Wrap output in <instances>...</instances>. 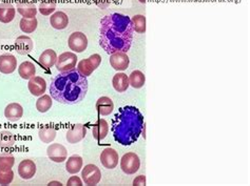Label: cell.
Listing matches in <instances>:
<instances>
[{"label":"cell","instance_id":"cell-15","mask_svg":"<svg viewBox=\"0 0 250 186\" xmlns=\"http://www.w3.org/2000/svg\"><path fill=\"white\" fill-rule=\"evenodd\" d=\"M87 135V129L84 128L83 124H75L73 128L67 131V141L71 144H76L81 142Z\"/></svg>","mask_w":250,"mask_h":186},{"label":"cell","instance_id":"cell-28","mask_svg":"<svg viewBox=\"0 0 250 186\" xmlns=\"http://www.w3.org/2000/svg\"><path fill=\"white\" fill-rule=\"evenodd\" d=\"M146 82V76L142 71H133L129 76V83L133 89H142Z\"/></svg>","mask_w":250,"mask_h":186},{"label":"cell","instance_id":"cell-32","mask_svg":"<svg viewBox=\"0 0 250 186\" xmlns=\"http://www.w3.org/2000/svg\"><path fill=\"white\" fill-rule=\"evenodd\" d=\"M133 30L137 33H145L146 32V17L144 15H135L131 18Z\"/></svg>","mask_w":250,"mask_h":186},{"label":"cell","instance_id":"cell-31","mask_svg":"<svg viewBox=\"0 0 250 186\" xmlns=\"http://www.w3.org/2000/svg\"><path fill=\"white\" fill-rule=\"evenodd\" d=\"M38 137L43 143H51L56 138V130L54 129H42L38 131Z\"/></svg>","mask_w":250,"mask_h":186},{"label":"cell","instance_id":"cell-25","mask_svg":"<svg viewBox=\"0 0 250 186\" xmlns=\"http://www.w3.org/2000/svg\"><path fill=\"white\" fill-rule=\"evenodd\" d=\"M17 11L23 18H34L37 14L36 5L31 2L17 3Z\"/></svg>","mask_w":250,"mask_h":186},{"label":"cell","instance_id":"cell-13","mask_svg":"<svg viewBox=\"0 0 250 186\" xmlns=\"http://www.w3.org/2000/svg\"><path fill=\"white\" fill-rule=\"evenodd\" d=\"M17 69V59L12 54H3L0 56V73L9 75Z\"/></svg>","mask_w":250,"mask_h":186},{"label":"cell","instance_id":"cell-33","mask_svg":"<svg viewBox=\"0 0 250 186\" xmlns=\"http://www.w3.org/2000/svg\"><path fill=\"white\" fill-rule=\"evenodd\" d=\"M14 179V171L12 168L0 167V185H9Z\"/></svg>","mask_w":250,"mask_h":186},{"label":"cell","instance_id":"cell-24","mask_svg":"<svg viewBox=\"0 0 250 186\" xmlns=\"http://www.w3.org/2000/svg\"><path fill=\"white\" fill-rule=\"evenodd\" d=\"M83 158L78 155H73L68 158L67 163H65V169L71 175H75L80 172L83 168Z\"/></svg>","mask_w":250,"mask_h":186},{"label":"cell","instance_id":"cell-21","mask_svg":"<svg viewBox=\"0 0 250 186\" xmlns=\"http://www.w3.org/2000/svg\"><path fill=\"white\" fill-rule=\"evenodd\" d=\"M50 23L52 28L55 30H63L68 26L69 24V17L65 13L59 11L55 12L53 15L50 17Z\"/></svg>","mask_w":250,"mask_h":186},{"label":"cell","instance_id":"cell-23","mask_svg":"<svg viewBox=\"0 0 250 186\" xmlns=\"http://www.w3.org/2000/svg\"><path fill=\"white\" fill-rule=\"evenodd\" d=\"M15 8L11 3H0V22L9 23L15 18Z\"/></svg>","mask_w":250,"mask_h":186},{"label":"cell","instance_id":"cell-37","mask_svg":"<svg viewBox=\"0 0 250 186\" xmlns=\"http://www.w3.org/2000/svg\"><path fill=\"white\" fill-rule=\"evenodd\" d=\"M133 185H146V176H139L134 179Z\"/></svg>","mask_w":250,"mask_h":186},{"label":"cell","instance_id":"cell-26","mask_svg":"<svg viewBox=\"0 0 250 186\" xmlns=\"http://www.w3.org/2000/svg\"><path fill=\"white\" fill-rule=\"evenodd\" d=\"M18 74L24 80H29L36 74V66L30 61L22 62L18 68Z\"/></svg>","mask_w":250,"mask_h":186},{"label":"cell","instance_id":"cell-29","mask_svg":"<svg viewBox=\"0 0 250 186\" xmlns=\"http://www.w3.org/2000/svg\"><path fill=\"white\" fill-rule=\"evenodd\" d=\"M38 21L36 17L34 18H22L21 22H19V26H21V30L25 33V34H31V33L34 32L37 29Z\"/></svg>","mask_w":250,"mask_h":186},{"label":"cell","instance_id":"cell-8","mask_svg":"<svg viewBox=\"0 0 250 186\" xmlns=\"http://www.w3.org/2000/svg\"><path fill=\"white\" fill-rule=\"evenodd\" d=\"M68 44L74 53H83L88 48V38L82 32H74L70 35Z\"/></svg>","mask_w":250,"mask_h":186},{"label":"cell","instance_id":"cell-18","mask_svg":"<svg viewBox=\"0 0 250 186\" xmlns=\"http://www.w3.org/2000/svg\"><path fill=\"white\" fill-rule=\"evenodd\" d=\"M108 132H109L108 122L104 120V119L100 118L93 124V128H92V135H93V138L97 141H102L107 137Z\"/></svg>","mask_w":250,"mask_h":186},{"label":"cell","instance_id":"cell-19","mask_svg":"<svg viewBox=\"0 0 250 186\" xmlns=\"http://www.w3.org/2000/svg\"><path fill=\"white\" fill-rule=\"evenodd\" d=\"M57 57L58 56L55 53V51L49 49V50H45L44 52H42V54L38 59V62L44 70H50L51 68H53V66L55 65V63L57 61Z\"/></svg>","mask_w":250,"mask_h":186},{"label":"cell","instance_id":"cell-5","mask_svg":"<svg viewBox=\"0 0 250 186\" xmlns=\"http://www.w3.org/2000/svg\"><path fill=\"white\" fill-rule=\"evenodd\" d=\"M102 63V57L98 54L91 55L89 58L83 59V60L80 61L77 64V71L84 77L91 76L98 66Z\"/></svg>","mask_w":250,"mask_h":186},{"label":"cell","instance_id":"cell-6","mask_svg":"<svg viewBox=\"0 0 250 186\" xmlns=\"http://www.w3.org/2000/svg\"><path fill=\"white\" fill-rule=\"evenodd\" d=\"M77 56L74 52H64L57 57L55 66L58 72H68L76 68Z\"/></svg>","mask_w":250,"mask_h":186},{"label":"cell","instance_id":"cell-9","mask_svg":"<svg viewBox=\"0 0 250 186\" xmlns=\"http://www.w3.org/2000/svg\"><path fill=\"white\" fill-rule=\"evenodd\" d=\"M47 155L53 162L62 163L63 161L67 160L68 150L62 144L53 143L48 146Z\"/></svg>","mask_w":250,"mask_h":186},{"label":"cell","instance_id":"cell-11","mask_svg":"<svg viewBox=\"0 0 250 186\" xmlns=\"http://www.w3.org/2000/svg\"><path fill=\"white\" fill-rule=\"evenodd\" d=\"M118 160H120V157H118V152L114 149L107 148L102 151L101 162L104 167L113 169L118 165Z\"/></svg>","mask_w":250,"mask_h":186},{"label":"cell","instance_id":"cell-14","mask_svg":"<svg viewBox=\"0 0 250 186\" xmlns=\"http://www.w3.org/2000/svg\"><path fill=\"white\" fill-rule=\"evenodd\" d=\"M36 174V164L30 159L22 160L18 165V175L21 176L23 180H30Z\"/></svg>","mask_w":250,"mask_h":186},{"label":"cell","instance_id":"cell-12","mask_svg":"<svg viewBox=\"0 0 250 186\" xmlns=\"http://www.w3.org/2000/svg\"><path fill=\"white\" fill-rule=\"evenodd\" d=\"M28 89L33 96L41 97L47 91V81L41 76H34L29 79Z\"/></svg>","mask_w":250,"mask_h":186},{"label":"cell","instance_id":"cell-4","mask_svg":"<svg viewBox=\"0 0 250 186\" xmlns=\"http://www.w3.org/2000/svg\"><path fill=\"white\" fill-rule=\"evenodd\" d=\"M141 160L135 152L129 151L121 159V168L127 175H133L140 169Z\"/></svg>","mask_w":250,"mask_h":186},{"label":"cell","instance_id":"cell-34","mask_svg":"<svg viewBox=\"0 0 250 186\" xmlns=\"http://www.w3.org/2000/svg\"><path fill=\"white\" fill-rule=\"evenodd\" d=\"M15 163V158L9 152L0 155V167L1 168H12Z\"/></svg>","mask_w":250,"mask_h":186},{"label":"cell","instance_id":"cell-10","mask_svg":"<svg viewBox=\"0 0 250 186\" xmlns=\"http://www.w3.org/2000/svg\"><path fill=\"white\" fill-rule=\"evenodd\" d=\"M110 65L117 72H123L128 69L130 64V59L125 52H116L110 55Z\"/></svg>","mask_w":250,"mask_h":186},{"label":"cell","instance_id":"cell-38","mask_svg":"<svg viewBox=\"0 0 250 186\" xmlns=\"http://www.w3.org/2000/svg\"><path fill=\"white\" fill-rule=\"evenodd\" d=\"M52 184H58V185H62L61 182H50L49 185H52Z\"/></svg>","mask_w":250,"mask_h":186},{"label":"cell","instance_id":"cell-3","mask_svg":"<svg viewBox=\"0 0 250 186\" xmlns=\"http://www.w3.org/2000/svg\"><path fill=\"white\" fill-rule=\"evenodd\" d=\"M144 130V116L133 105H126L118 110L112 120V132L114 140L129 146L139 140Z\"/></svg>","mask_w":250,"mask_h":186},{"label":"cell","instance_id":"cell-7","mask_svg":"<svg viewBox=\"0 0 250 186\" xmlns=\"http://www.w3.org/2000/svg\"><path fill=\"white\" fill-rule=\"evenodd\" d=\"M82 180L85 185H97L102 180V171L94 164L85 165L82 168Z\"/></svg>","mask_w":250,"mask_h":186},{"label":"cell","instance_id":"cell-17","mask_svg":"<svg viewBox=\"0 0 250 186\" xmlns=\"http://www.w3.org/2000/svg\"><path fill=\"white\" fill-rule=\"evenodd\" d=\"M23 116V108L19 103H10L4 109V117L11 122H17Z\"/></svg>","mask_w":250,"mask_h":186},{"label":"cell","instance_id":"cell-36","mask_svg":"<svg viewBox=\"0 0 250 186\" xmlns=\"http://www.w3.org/2000/svg\"><path fill=\"white\" fill-rule=\"evenodd\" d=\"M69 186H73V185H77V186H81L83 185V180L77 176H72L69 180H68V183H67Z\"/></svg>","mask_w":250,"mask_h":186},{"label":"cell","instance_id":"cell-16","mask_svg":"<svg viewBox=\"0 0 250 186\" xmlns=\"http://www.w3.org/2000/svg\"><path fill=\"white\" fill-rule=\"evenodd\" d=\"M33 48H34V43L29 36L21 35L17 37L15 40V50L18 54L28 55L33 51Z\"/></svg>","mask_w":250,"mask_h":186},{"label":"cell","instance_id":"cell-22","mask_svg":"<svg viewBox=\"0 0 250 186\" xmlns=\"http://www.w3.org/2000/svg\"><path fill=\"white\" fill-rule=\"evenodd\" d=\"M112 85L116 92L125 93L130 86L129 77L125 73H117L112 79Z\"/></svg>","mask_w":250,"mask_h":186},{"label":"cell","instance_id":"cell-35","mask_svg":"<svg viewBox=\"0 0 250 186\" xmlns=\"http://www.w3.org/2000/svg\"><path fill=\"white\" fill-rule=\"evenodd\" d=\"M56 9V5L54 2H42L39 4V12H41V14L43 16H49L51 15L52 13L55 12Z\"/></svg>","mask_w":250,"mask_h":186},{"label":"cell","instance_id":"cell-2","mask_svg":"<svg viewBox=\"0 0 250 186\" xmlns=\"http://www.w3.org/2000/svg\"><path fill=\"white\" fill-rule=\"evenodd\" d=\"M89 82L77 70L59 73L50 84V94L55 101L73 105L82 102L88 92Z\"/></svg>","mask_w":250,"mask_h":186},{"label":"cell","instance_id":"cell-30","mask_svg":"<svg viewBox=\"0 0 250 186\" xmlns=\"http://www.w3.org/2000/svg\"><path fill=\"white\" fill-rule=\"evenodd\" d=\"M52 104V97L50 95H42L37 99L36 101V109L39 112H47L49 110H51Z\"/></svg>","mask_w":250,"mask_h":186},{"label":"cell","instance_id":"cell-27","mask_svg":"<svg viewBox=\"0 0 250 186\" xmlns=\"http://www.w3.org/2000/svg\"><path fill=\"white\" fill-rule=\"evenodd\" d=\"M16 138L9 130L0 131V149H10L15 145Z\"/></svg>","mask_w":250,"mask_h":186},{"label":"cell","instance_id":"cell-1","mask_svg":"<svg viewBox=\"0 0 250 186\" xmlns=\"http://www.w3.org/2000/svg\"><path fill=\"white\" fill-rule=\"evenodd\" d=\"M133 32L130 17L112 13L101 20L100 45L110 55L116 52L127 53L132 45Z\"/></svg>","mask_w":250,"mask_h":186},{"label":"cell","instance_id":"cell-20","mask_svg":"<svg viewBox=\"0 0 250 186\" xmlns=\"http://www.w3.org/2000/svg\"><path fill=\"white\" fill-rule=\"evenodd\" d=\"M96 110L101 116H109L114 110V103L111 98L103 96L96 101Z\"/></svg>","mask_w":250,"mask_h":186}]
</instances>
